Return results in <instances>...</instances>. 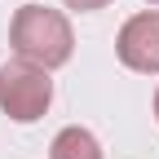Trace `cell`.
<instances>
[{
  "mask_svg": "<svg viewBox=\"0 0 159 159\" xmlns=\"http://www.w3.org/2000/svg\"><path fill=\"white\" fill-rule=\"evenodd\" d=\"M115 53H119V62H124L128 71H159V13H137L128 18L124 27H119V40H115Z\"/></svg>",
  "mask_w": 159,
  "mask_h": 159,
  "instance_id": "3957f363",
  "label": "cell"
},
{
  "mask_svg": "<svg viewBox=\"0 0 159 159\" xmlns=\"http://www.w3.org/2000/svg\"><path fill=\"white\" fill-rule=\"evenodd\" d=\"M9 44L13 53L31 66H62L71 62V49H75V35H71V22L57 9L49 5H22L13 13V27H9Z\"/></svg>",
  "mask_w": 159,
  "mask_h": 159,
  "instance_id": "6da1fadb",
  "label": "cell"
},
{
  "mask_svg": "<svg viewBox=\"0 0 159 159\" xmlns=\"http://www.w3.org/2000/svg\"><path fill=\"white\" fill-rule=\"evenodd\" d=\"M155 119H159V93H155Z\"/></svg>",
  "mask_w": 159,
  "mask_h": 159,
  "instance_id": "8992f818",
  "label": "cell"
},
{
  "mask_svg": "<svg viewBox=\"0 0 159 159\" xmlns=\"http://www.w3.org/2000/svg\"><path fill=\"white\" fill-rule=\"evenodd\" d=\"M71 9H80V13H93V9H106L111 0H66Z\"/></svg>",
  "mask_w": 159,
  "mask_h": 159,
  "instance_id": "5b68a950",
  "label": "cell"
},
{
  "mask_svg": "<svg viewBox=\"0 0 159 159\" xmlns=\"http://www.w3.org/2000/svg\"><path fill=\"white\" fill-rule=\"evenodd\" d=\"M49 102H53V80L44 66H31L22 57L0 66V111L13 124H35L49 111Z\"/></svg>",
  "mask_w": 159,
  "mask_h": 159,
  "instance_id": "7a4b0ae2",
  "label": "cell"
},
{
  "mask_svg": "<svg viewBox=\"0 0 159 159\" xmlns=\"http://www.w3.org/2000/svg\"><path fill=\"white\" fill-rule=\"evenodd\" d=\"M150 5H159V0H150Z\"/></svg>",
  "mask_w": 159,
  "mask_h": 159,
  "instance_id": "52a82bcc",
  "label": "cell"
},
{
  "mask_svg": "<svg viewBox=\"0 0 159 159\" xmlns=\"http://www.w3.org/2000/svg\"><path fill=\"white\" fill-rule=\"evenodd\" d=\"M49 159H102V146L89 128H62L49 146Z\"/></svg>",
  "mask_w": 159,
  "mask_h": 159,
  "instance_id": "277c9868",
  "label": "cell"
}]
</instances>
